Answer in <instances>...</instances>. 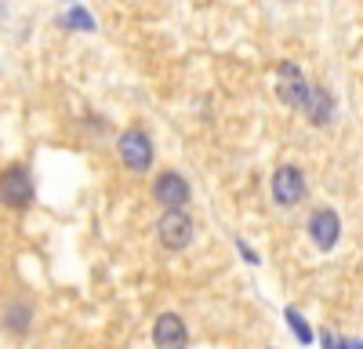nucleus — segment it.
Wrapping results in <instances>:
<instances>
[{"instance_id":"39448f33","label":"nucleus","mask_w":363,"mask_h":349,"mask_svg":"<svg viewBox=\"0 0 363 349\" xmlns=\"http://www.w3.org/2000/svg\"><path fill=\"white\" fill-rule=\"evenodd\" d=\"M301 196H306V174H301V167H294V164L277 167V174H272V200L280 208H294Z\"/></svg>"},{"instance_id":"9d476101","label":"nucleus","mask_w":363,"mask_h":349,"mask_svg":"<svg viewBox=\"0 0 363 349\" xmlns=\"http://www.w3.org/2000/svg\"><path fill=\"white\" fill-rule=\"evenodd\" d=\"M0 328L8 335H26L33 328V306L29 302H8L4 313H0Z\"/></svg>"},{"instance_id":"0eeeda50","label":"nucleus","mask_w":363,"mask_h":349,"mask_svg":"<svg viewBox=\"0 0 363 349\" xmlns=\"http://www.w3.org/2000/svg\"><path fill=\"white\" fill-rule=\"evenodd\" d=\"M301 113H306V121L313 128H327L330 121H335V95H330L327 87L309 84V95H306V102H301Z\"/></svg>"},{"instance_id":"f03ea898","label":"nucleus","mask_w":363,"mask_h":349,"mask_svg":"<svg viewBox=\"0 0 363 349\" xmlns=\"http://www.w3.org/2000/svg\"><path fill=\"white\" fill-rule=\"evenodd\" d=\"M0 204L15 208V211L33 204V179H29V171L22 164H11L0 171Z\"/></svg>"},{"instance_id":"1a4fd4ad","label":"nucleus","mask_w":363,"mask_h":349,"mask_svg":"<svg viewBox=\"0 0 363 349\" xmlns=\"http://www.w3.org/2000/svg\"><path fill=\"white\" fill-rule=\"evenodd\" d=\"M186 338H189V331H186L178 313L157 316V324H153V342L157 345H186Z\"/></svg>"},{"instance_id":"f257e3e1","label":"nucleus","mask_w":363,"mask_h":349,"mask_svg":"<svg viewBox=\"0 0 363 349\" xmlns=\"http://www.w3.org/2000/svg\"><path fill=\"white\" fill-rule=\"evenodd\" d=\"M193 233H196V222L186 208H167L157 222V237L167 251H186L193 244Z\"/></svg>"},{"instance_id":"9b49d317","label":"nucleus","mask_w":363,"mask_h":349,"mask_svg":"<svg viewBox=\"0 0 363 349\" xmlns=\"http://www.w3.org/2000/svg\"><path fill=\"white\" fill-rule=\"evenodd\" d=\"M66 26L69 29H80V33H91V29H95V15L84 11V8H69L66 11Z\"/></svg>"},{"instance_id":"20e7f679","label":"nucleus","mask_w":363,"mask_h":349,"mask_svg":"<svg viewBox=\"0 0 363 349\" xmlns=\"http://www.w3.org/2000/svg\"><path fill=\"white\" fill-rule=\"evenodd\" d=\"M277 95H280V102L291 106V109H301V102H306L309 80H306V73H301L294 62H280V66H277Z\"/></svg>"},{"instance_id":"7ed1b4c3","label":"nucleus","mask_w":363,"mask_h":349,"mask_svg":"<svg viewBox=\"0 0 363 349\" xmlns=\"http://www.w3.org/2000/svg\"><path fill=\"white\" fill-rule=\"evenodd\" d=\"M116 153H120V160H124L131 171H149V164H153V142H149L145 131L131 128V131L120 135Z\"/></svg>"},{"instance_id":"6e6552de","label":"nucleus","mask_w":363,"mask_h":349,"mask_svg":"<svg viewBox=\"0 0 363 349\" xmlns=\"http://www.w3.org/2000/svg\"><path fill=\"white\" fill-rule=\"evenodd\" d=\"M153 196L164 204V208H186V200H189V182L182 179V174H174V171H164L160 179L153 182Z\"/></svg>"},{"instance_id":"423d86ee","label":"nucleus","mask_w":363,"mask_h":349,"mask_svg":"<svg viewBox=\"0 0 363 349\" xmlns=\"http://www.w3.org/2000/svg\"><path fill=\"white\" fill-rule=\"evenodd\" d=\"M309 237H313V244H316L320 251L335 248L338 237H342V218H338V211H335V208H316V211L309 215Z\"/></svg>"},{"instance_id":"f8f14e48","label":"nucleus","mask_w":363,"mask_h":349,"mask_svg":"<svg viewBox=\"0 0 363 349\" xmlns=\"http://www.w3.org/2000/svg\"><path fill=\"white\" fill-rule=\"evenodd\" d=\"M287 324H291V331L298 335V342H301V345H309V342H313V331H309L306 320H301V313H298V309H287Z\"/></svg>"}]
</instances>
